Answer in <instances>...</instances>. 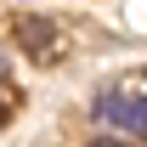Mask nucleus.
Returning a JSON list of instances; mask_svg holds the SVG:
<instances>
[{
	"label": "nucleus",
	"instance_id": "3",
	"mask_svg": "<svg viewBox=\"0 0 147 147\" xmlns=\"http://www.w3.org/2000/svg\"><path fill=\"white\" fill-rule=\"evenodd\" d=\"M91 147H125V136H102V142H91Z\"/></svg>",
	"mask_w": 147,
	"mask_h": 147
},
{
	"label": "nucleus",
	"instance_id": "4",
	"mask_svg": "<svg viewBox=\"0 0 147 147\" xmlns=\"http://www.w3.org/2000/svg\"><path fill=\"white\" fill-rule=\"evenodd\" d=\"M6 119H11V108H6V102H0V125H6Z\"/></svg>",
	"mask_w": 147,
	"mask_h": 147
},
{
	"label": "nucleus",
	"instance_id": "1",
	"mask_svg": "<svg viewBox=\"0 0 147 147\" xmlns=\"http://www.w3.org/2000/svg\"><path fill=\"white\" fill-rule=\"evenodd\" d=\"M96 119H102L113 136L142 142V136H147V96H119V91H108L102 102H96Z\"/></svg>",
	"mask_w": 147,
	"mask_h": 147
},
{
	"label": "nucleus",
	"instance_id": "2",
	"mask_svg": "<svg viewBox=\"0 0 147 147\" xmlns=\"http://www.w3.org/2000/svg\"><path fill=\"white\" fill-rule=\"evenodd\" d=\"M17 45L34 62H51V51H57V28H51V17H23L17 23Z\"/></svg>",
	"mask_w": 147,
	"mask_h": 147
}]
</instances>
